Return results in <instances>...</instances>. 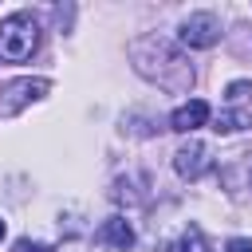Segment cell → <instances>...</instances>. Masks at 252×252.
Returning a JSON list of instances; mask_svg holds the SVG:
<instances>
[{
    "label": "cell",
    "instance_id": "obj_1",
    "mask_svg": "<svg viewBox=\"0 0 252 252\" xmlns=\"http://www.w3.org/2000/svg\"><path fill=\"white\" fill-rule=\"evenodd\" d=\"M130 63H134V71L142 75V79H150V83H158L161 91H169V94H185L189 87H193V67H189V59L169 43V39H161V35H138V39H130Z\"/></svg>",
    "mask_w": 252,
    "mask_h": 252
},
{
    "label": "cell",
    "instance_id": "obj_2",
    "mask_svg": "<svg viewBox=\"0 0 252 252\" xmlns=\"http://www.w3.org/2000/svg\"><path fill=\"white\" fill-rule=\"evenodd\" d=\"M35 47H39V20L32 12H12L8 20H0V55L8 63L32 59Z\"/></svg>",
    "mask_w": 252,
    "mask_h": 252
},
{
    "label": "cell",
    "instance_id": "obj_3",
    "mask_svg": "<svg viewBox=\"0 0 252 252\" xmlns=\"http://www.w3.org/2000/svg\"><path fill=\"white\" fill-rule=\"evenodd\" d=\"M177 39H181L185 47H193V51L213 47V43L220 39V16H217V12H189V16L181 20V28H177Z\"/></svg>",
    "mask_w": 252,
    "mask_h": 252
},
{
    "label": "cell",
    "instance_id": "obj_4",
    "mask_svg": "<svg viewBox=\"0 0 252 252\" xmlns=\"http://www.w3.org/2000/svg\"><path fill=\"white\" fill-rule=\"evenodd\" d=\"M47 91H51L47 79H16V83H8L4 94H0V114H16V110H24L28 102L43 98Z\"/></svg>",
    "mask_w": 252,
    "mask_h": 252
},
{
    "label": "cell",
    "instance_id": "obj_5",
    "mask_svg": "<svg viewBox=\"0 0 252 252\" xmlns=\"http://www.w3.org/2000/svg\"><path fill=\"white\" fill-rule=\"evenodd\" d=\"M209 165H213L209 146H205V142H197V138H189V142H185V146H177V154H173V169H177L185 181H197L201 173H209Z\"/></svg>",
    "mask_w": 252,
    "mask_h": 252
},
{
    "label": "cell",
    "instance_id": "obj_6",
    "mask_svg": "<svg viewBox=\"0 0 252 252\" xmlns=\"http://www.w3.org/2000/svg\"><path fill=\"white\" fill-rule=\"evenodd\" d=\"M205 122H209V102H201V98H189L169 114V130H177V134H193Z\"/></svg>",
    "mask_w": 252,
    "mask_h": 252
},
{
    "label": "cell",
    "instance_id": "obj_7",
    "mask_svg": "<svg viewBox=\"0 0 252 252\" xmlns=\"http://www.w3.org/2000/svg\"><path fill=\"white\" fill-rule=\"evenodd\" d=\"M98 240H102L106 248L126 252V248H134V228H130V220H126V217H106V220H102V228H98Z\"/></svg>",
    "mask_w": 252,
    "mask_h": 252
},
{
    "label": "cell",
    "instance_id": "obj_8",
    "mask_svg": "<svg viewBox=\"0 0 252 252\" xmlns=\"http://www.w3.org/2000/svg\"><path fill=\"white\" fill-rule=\"evenodd\" d=\"M252 126V114L240 110V106H224L217 118H213V130L217 134H236V130H248Z\"/></svg>",
    "mask_w": 252,
    "mask_h": 252
},
{
    "label": "cell",
    "instance_id": "obj_9",
    "mask_svg": "<svg viewBox=\"0 0 252 252\" xmlns=\"http://www.w3.org/2000/svg\"><path fill=\"white\" fill-rule=\"evenodd\" d=\"M169 252H209V244H205L201 228H189L181 240H173V244H169Z\"/></svg>",
    "mask_w": 252,
    "mask_h": 252
},
{
    "label": "cell",
    "instance_id": "obj_10",
    "mask_svg": "<svg viewBox=\"0 0 252 252\" xmlns=\"http://www.w3.org/2000/svg\"><path fill=\"white\" fill-rule=\"evenodd\" d=\"M248 94H252V83H248V79H236V83H228V91H224L228 102H244Z\"/></svg>",
    "mask_w": 252,
    "mask_h": 252
},
{
    "label": "cell",
    "instance_id": "obj_11",
    "mask_svg": "<svg viewBox=\"0 0 252 252\" xmlns=\"http://www.w3.org/2000/svg\"><path fill=\"white\" fill-rule=\"evenodd\" d=\"M12 252H47V244H39V240H28V236H24V240H16V244H12Z\"/></svg>",
    "mask_w": 252,
    "mask_h": 252
},
{
    "label": "cell",
    "instance_id": "obj_12",
    "mask_svg": "<svg viewBox=\"0 0 252 252\" xmlns=\"http://www.w3.org/2000/svg\"><path fill=\"white\" fill-rule=\"evenodd\" d=\"M224 252H252V240H248V236H232V240L224 244Z\"/></svg>",
    "mask_w": 252,
    "mask_h": 252
},
{
    "label": "cell",
    "instance_id": "obj_13",
    "mask_svg": "<svg viewBox=\"0 0 252 252\" xmlns=\"http://www.w3.org/2000/svg\"><path fill=\"white\" fill-rule=\"evenodd\" d=\"M0 240H4V220H0Z\"/></svg>",
    "mask_w": 252,
    "mask_h": 252
}]
</instances>
